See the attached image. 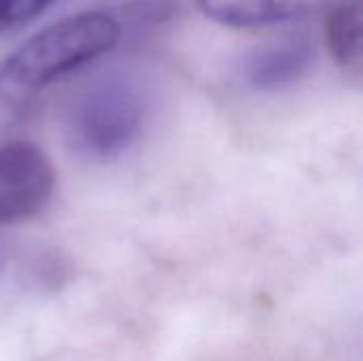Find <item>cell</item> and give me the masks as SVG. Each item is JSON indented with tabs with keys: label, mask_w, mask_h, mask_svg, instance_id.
<instances>
[{
	"label": "cell",
	"mask_w": 363,
	"mask_h": 361,
	"mask_svg": "<svg viewBox=\"0 0 363 361\" xmlns=\"http://www.w3.org/2000/svg\"><path fill=\"white\" fill-rule=\"evenodd\" d=\"M55 0H0V30L21 26L45 13Z\"/></svg>",
	"instance_id": "52a82bcc"
},
{
	"label": "cell",
	"mask_w": 363,
	"mask_h": 361,
	"mask_svg": "<svg viewBox=\"0 0 363 361\" xmlns=\"http://www.w3.org/2000/svg\"><path fill=\"white\" fill-rule=\"evenodd\" d=\"M338 0H198L200 11L223 26L257 28L302 19L330 9Z\"/></svg>",
	"instance_id": "5b68a950"
},
{
	"label": "cell",
	"mask_w": 363,
	"mask_h": 361,
	"mask_svg": "<svg viewBox=\"0 0 363 361\" xmlns=\"http://www.w3.org/2000/svg\"><path fill=\"white\" fill-rule=\"evenodd\" d=\"M55 189V170L43 149L28 140L0 147V226L38 215Z\"/></svg>",
	"instance_id": "3957f363"
},
{
	"label": "cell",
	"mask_w": 363,
	"mask_h": 361,
	"mask_svg": "<svg viewBox=\"0 0 363 361\" xmlns=\"http://www.w3.org/2000/svg\"><path fill=\"white\" fill-rule=\"evenodd\" d=\"M121 23L104 11H85L49 23L0 62V128L34 106L38 96L64 74L111 51Z\"/></svg>",
	"instance_id": "6da1fadb"
},
{
	"label": "cell",
	"mask_w": 363,
	"mask_h": 361,
	"mask_svg": "<svg viewBox=\"0 0 363 361\" xmlns=\"http://www.w3.org/2000/svg\"><path fill=\"white\" fill-rule=\"evenodd\" d=\"M363 13L359 0H338L325 19V40L334 60L353 72L362 70Z\"/></svg>",
	"instance_id": "8992f818"
},
{
	"label": "cell",
	"mask_w": 363,
	"mask_h": 361,
	"mask_svg": "<svg viewBox=\"0 0 363 361\" xmlns=\"http://www.w3.org/2000/svg\"><path fill=\"white\" fill-rule=\"evenodd\" d=\"M315 45L306 36L266 43L242 60V79L253 89L274 91L298 83L315 62Z\"/></svg>",
	"instance_id": "277c9868"
},
{
	"label": "cell",
	"mask_w": 363,
	"mask_h": 361,
	"mask_svg": "<svg viewBox=\"0 0 363 361\" xmlns=\"http://www.w3.org/2000/svg\"><path fill=\"white\" fill-rule=\"evenodd\" d=\"M4 264H6V249L0 245V270L4 268Z\"/></svg>",
	"instance_id": "ba28073f"
},
{
	"label": "cell",
	"mask_w": 363,
	"mask_h": 361,
	"mask_svg": "<svg viewBox=\"0 0 363 361\" xmlns=\"http://www.w3.org/2000/svg\"><path fill=\"white\" fill-rule=\"evenodd\" d=\"M147 117V94L125 72H106L83 85L64 115L68 149L87 162H111L138 138Z\"/></svg>",
	"instance_id": "7a4b0ae2"
}]
</instances>
